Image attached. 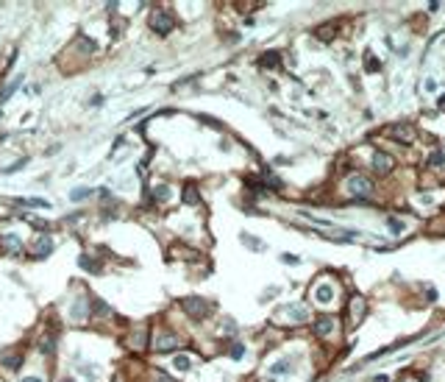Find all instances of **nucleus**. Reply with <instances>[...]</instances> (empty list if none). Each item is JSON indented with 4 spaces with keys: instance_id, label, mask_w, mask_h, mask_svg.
Segmentation results:
<instances>
[{
    "instance_id": "f257e3e1",
    "label": "nucleus",
    "mask_w": 445,
    "mask_h": 382,
    "mask_svg": "<svg viewBox=\"0 0 445 382\" xmlns=\"http://www.w3.org/2000/svg\"><path fill=\"white\" fill-rule=\"evenodd\" d=\"M342 187H345L348 198H353V201H368L370 195H373V181L368 176H362V173H351L342 181Z\"/></svg>"
},
{
    "instance_id": "f03ea898",
    "label": "nucleus",
    "mask_w": 445,
    "mask_h": 382,
    "mask_svg": "<svg viewBox=\"0 0 445 382\" xmlns=\"http://www.w3.org/2000/svg\"><path fill=\"white\" fill-rule=\"evenodd\" d=\"M309 296H312V301H315L317 307H329L331 301L337 298V285H334V279H326V276H320V279L312 285Z\"/></svg>"
},
{
    "instance_id": "7ed1b4c3",
    "label": "nucleus",
    "mask_w": 445,
    "mask_h": 382,
    "mask_svg": "<svg viewBox=\"0 0 445 382\" xmlns=\"http://www.w3.org/2000/svg\"><path fill=\"white\" fill-rule=\"evenodd\" d=\"M276 321L278 324H306L309 310L303 304H284L276 310Z\"/></svg>"
},
{
    "instance_id": "20e7f679",
    "label": "nucleus",
    "mask_w": 445,
    "mask_h": 382,
    "mask_svg": "<svg viewBox=\"0 0 445 382\" xmlns=\"http://www.w3.org/2000/svg\"><path fill=\"white\" fill-rule=\"evenodd\" d=\"M148 23H150L153 34H161V37H167V34L176 28V20H173V14H170L167 8H153Z\"/></svg>"
},
{
    "instance_id": "39448f33",
    "label": "nucleus",
    "mask_w": 445,
    "mask_h": 382,
    "mask_svg": "<svg viewBox=\"0 0 445 382\" xmlns=\"http://www.w3.org/2000/svg\"><path fill=\"white\" fill-rule=\"evenodd\" d=\"M150 346H153V351H159V354H167V351H176L178 346H181V338H178L176 332H170V329H159L153 335V340H150Z\"/></svg>"
},
{
    "instance_id": "423d86ee",
    "label": "nucleus",
    "mask_w": 445,
    "mask_h": 382,
    "mask_svg": "<svg viewBox=\"0 0 445 382\" xmlns=\"http://www.w3.org/2000/svg\"><path fill=\"white\" fill-rule=\"evenodd\" d=\"M181 307H184V312L189 315V318H195V321H200V318H206L209 315V301L206 298H200V296H186L184 301H181Z\"/></svg>"
},
{
    "instance_id": "0eeeda50",
    "label": "nucleus",
    "mask_w": 445,
    "mask_h": 382,
    "mask_svg": "<svg viewBox=\"0 0 445 382\" xmlns=\"http://www.w3.org/2000/svg\"><path fill=\"white\" fill-rule=\"evenodd\" d=\"M387 131H390V137H392V140H398L401 145H412V142L417 140V128H414V123H407V120H404V123L390 126Z\"/></svg>"
},
{
    "instance_id": "6e6552de",
    "label": "nucleus",
    "mask_w": 445,
    "mask_h": 382,
    "mask_svg": "<svg viewBox=\"0 0 445 382\" xmlns=\"http://www.w3.org/2000/svg\"><path fill=\"white\" fill-rule=\"evenodd\" d=\"M365 312H368V301H365V296H351L348 298V327L356 329L362 324V318H365Z\"/></svg>"
},
{
    "instance_id": "1a4fd4ad",
    "label": "nucleus",
    "mask_w": 445,
    "mask_h": 382,
    "mask_svg": "<svg viewBox=\"0 0 445 382\" xmlns=\"http://www.w3.org/2000/svg\"><path fill=\"white\" fill-rule=\"evenodd\" d=\"M148 340H150V335H148V324H137V327L128 332V338H125L128 349H134V351H142L148 346Z\"/></svg>"
},
{
    "instance_id": "9d476101",
    "label": "nucleus",
    "mask_w": 445,
    "mask_h": 382,
    "mask_svg": "<svg viewBox=\"0 0 445 382\" xmlns=\"http://www.w3.org/2000/svg\"><path fill=\"white\" fill-rule=\"evenodd\" d=\"M392 165H395V159L390 154H384V151H373V156H370V170L378 173V176L392 173Z\"/></svg>"
},
{
    "instance_id": "9b49d317",
    "label": "nucleus",
    "mask_w": 445,
    "mask_h": 382,
    "mask_svg": "<svg viewBox=\"0 0 445 382\" xmlns=\"http://www.w3.org/2000/svg\"><path fill=\"white\" fill-rule=\"evenodd\" d=\"M312 329H315L317 338H331L337 332V318H334V315H317V318L312 321Z\"/></svg>"
},
{
    "instance_id": "f8f14e48",
    "label": "nucleus",
    "mask_w": 445,
    "mask_h": 382,
    "mask_svg": "<svg viewBox=\"0 0 445 382\" xmlns=\"http://www.w3.org/2000/svg\"><path fill=\"white\" fill-rule=\"evenodd\" d=\"M337 25H342V20H331V23H323L320 28H315V37L320 39V42H331V39L339 34Z\"/></svg>"
},
{
    "instance_id": "ddd939ff",
    "label": "nucleus",
    "mask_w": 445,
    "mask_h": 382,
    "mask_svg": "<svg viewBox=\"0 0 445 382\" xmlns=\"http://www.w3.org/2000/svg\"><path fill=\"white\" fill-rule=\"evenodd\" d=\"M256 64H259L261 70H276V67H281V50H267V53H261Z\"/></svg>"
},
{
    "instance_id": "4468645a",
    "label": "nucleus",
    "mask_w": 445,
    "mask_h": 382,
    "mask_svg": "<svg viewBox=\"0 0 445 382\" xmlns=\"http://www.w3.org/2000/svg\"><path fill=\"white\" fill-rule=\"evenodd\" d=\"M73 318L75 321H86L89 318V298L86 296H78L75 304H73Z\"/></svg>"
},
{
    "instance_id": "2eb2a0df",
    "label": "nucleus",
    "mask_w": 445,
    "mask_h": 382,
    "mask_svg": "<svg viewBox=\"0 0 445 382\" xmlns=\"http://www.w3.org/2000/svg\"><path fill=\"white\" fill-rule=\"evenodd\" d=\"M181 198H184L186 207H198V204H200V193H198V187H195V184H184V193H181Z\"/></svg>"
},
{
    "instance_id": "dca6fc26",
    "label": "nucleus",
    "mask_w": 445,
    "mask_h": 382,
    "mask_svg": "<svg viewBox=\"0 0 445 382\" xmlns=\"http://www.w3.org/2000/svg\"><path fill=\"white\" fill-rule=\"evenodd\" d=\"M3 249H6L8 254H23V240H20L17 234H6V237H3Z\"/></svg>"
},
{
    "instance_id": "f3484780",
    "label": "nucleus",
    "mask_w": 445,
    "mask_h": 382,
    "mask_svg": "<svg viewBox=\"0 0 445 382\" xmlns=\"http://www.w3.org/2000/svg\"><path fill=\"white\" fill-rule=\"evenodd\" d=\"M50 251H53V240L42 237V240H37V243H34V254H37V257H47Z\"/></svg>"
},
{
    "instance_id": "a211bd4d",
    "label": "nucleus",
    "mask_w": 445,
    "mask_h": 382,
    "mask_svg": "<svg viewBox=\"0 0 445 382\" xmlns=\"http://www.w3.org/2000/svg\"><path fill=\"white\" fill-rule=\"evenodd\" d=\"M3 366L11 368V371L23 368V354H20V351H14V354H3Z\"/></svg>"
},
{
    "instance_id": "6ab92c4d",
    "label": "nucleus",
    "mask_w": 445,
    "mask_h": 382,
    "mask_svg": "<svg viewBox=\"0 0 445 382\" xmlns=\"http://www.w3.org/2000/svg\"><path fill=\"white\" fill-rule=\"evenodd\" d=\"M365 70H368V73H378V70H381V62L373 56V50L365 53Z\"/></svg>"
},
{
    "instance_id": "aec40b11",
    "label": "nucleus",
    "mask_w": 445,
    "mask_h": 382,
    "mask_svg": "<svg viewBox=\"0 0 445 382\" xmlns=\"http://www.w3.org/2000/svg\"><path fill=\"white\" fill-rule=\"evenodd\" d=\"M78 265L84 268V271H89V273H98V271H100V265H98V262H95L92 257H89V254H81V259H78Z\"/></svg>"
},
{
    "instance_id": "412c9836",
    "label": "nucleus",
    "mask_w": 445,
    "mask_h": 382,
    "mask_svg": "<svg viewBox=\"0 0 445 382\" xmlns=\"http://www.w3.org/2000/svg\"><path fill=\"white\" fill-rule=\"evenodd\" d=\"M387 226H390V232H392V234H401V232H404V229H407V226H404V220L392 218V215H390V218H387Z\"/></svg>"
},
{
    "instance_id": "4be33fe9",
    "label": "nucleus",
    "mask_w": 445,
    "mask_h": 382,
    "mask_svg": "<svg viewBox=\"0 0 445 382\" xmlns=\"http://www.w3.org/2000/svg\"><path fill=\"white\" fill-rule=\"evenodd\" d=\"M242 243H245V246H251V249H256V251H264V243L256 240V237H251V234H242Z\"/></svg>"
},
{
    "instance_id": "5701e85b",
    "label": "nucleus",
    "mask_w": 445,
    "mask_h": 382,
    "mask_svg": "<svg viewBox=\"0 0 445 382\" xmlns=\"http://www.w3.org/2000/svg\"><path fill=\"white\" fill-rule=\"evenodd\" d=\"M173 366H176V368H178V371H186V368H189V366H192V360H189V357H186V354H178V357H176V360H173Z\"/></svg>"
},
{
    "instance_id": "b1692460",
    "label": "nucleus",
    "mask_w": 445,
    "mask_h": 382,
    "mask_svg": "<svg viewBox=\"0 0 445 382\" xmlns=\"http://www.w3.org/2000/svg\"><path fill=\"white\" fill-rule=\"evenodd\" d=\"M443 165H445L443 151H437V154H431V156H429V168H443Z\"/></svg>"
},
{
    "instance_id": "393cba45",
    "label": "nucleus",
    "mask_w": 445,
    "mask_h": 382,
    "mask_svg": "<svg viewBox=\"0 0 445 382\" xmlns=\"http://www.w3.org/2000/svg\"><path fill=\"white\" fill-rule=\"evenodd\" d=\"M23 220H28V223H31V226H37L39 232H47V229H50V226H47V223H42V220H37V218H34V215H23Z\"/></svg>"
},
{
    "instance_id": "a878e982",
    "label": "nucleus",
    "mask_w": 445,
    "mask_h": 382,
    "mask_svg": "<svg viewBox=\"0 0 445 382\" xmlns=\"http://www.w3.org/2000/svg\"><path fill=\"white\" fill-rule=\"evenodd\" d=\"M17 86H20V78H14V81H11V84L6 86V89H3V95H0V101H6V98H11V92H14Z\"/></svg>"
},
{
    "instance_id": "bb28decb",
    "label": "nucleus",
    "mask_w": 445,
    "mask_h": 382,
    "mask_svg": "<svg viewBox=\"0 0 445 382\" xmlns=\"http://www.w3.org/2000/svg\"><path fill=\"white\" fill-rule=\"evenodd\" d=\"M39 349H42V351H45V354H47V351H53V349H56V340H53V338H42V343H39Z\"/></svg>"
},
{
    "instance_id": "cd10ccee",
    "label": "nucleus",
    "mask_w": 445,
    "mask_h": 382,
    "mask_svg": "<svg viewBox=\"0 0 445 382\" xmlns=\"http://www.w3.org/2000/svg\"><path fill=\"white\" fill-rule=\"evenodd\" d=\"M23 204H28V207H37V210H45V207H50V204L42 201V198H28V201H23Z\"/></svg>"
},
{
    "instance_id": "c85d7f7f",
    "label": "nucleus",
    "mask_w": 445,
    "mask_h": 382,
    "mask_svg": "<svg viewBox=\"0 0 445 382\" xmlns=\"http://www.w3.org/2000/svg\"><path fill=\"white\" fill-rule=\"evenodd\" d=\"M270 371H273V374H287V371H290V366H287V360H281V363H278V366H273Z\"/></svg>"
},
{
    "instance_id": "c756f323",
    "label": "nucleus",
    "mask_w": 445,
    "mask_h": 382,
    "mask_svg": "<svg viewBox=\"0 0 445 382\" xmlns=\"http://www.w3.org/2000/svg\"><path fill=\"white\" fill-rule=\"evenodd\" d=\"M242 351H245V346H242V343H234V346H231V357L239 360V357H242Z\"/></svg>"
},
{
    "instance_id": "7c9ffc66",
    "label": "nucleus",
    "mask_w": 445,
    "mask_h": 382,
    "mask_svg": "<svg viewBox=\"0 0 445 382\" xmlns=\"http://www.w3.org/2000/svg\"><path fill=\"white\" fill-rule=\"evenodd\" d=\"M89 193H92V190H73V201H81V198H86Z\"/></svg>"
},
{
    "instance_id": "2f4dec72",
    "label": "nucleus",
    "mask_w": 445,
    "mask_h": 382,
    "mask_svg": "<svg viewBox=\"0 0 445 382\" xmlns=\"http://www.w3.org/2000/svg\"><path fill=\"white\" fill-rule=\"evenodd\" d=\"M20 168H25V159H23V162H17V165H11V168H6V173H17Z\"/></svg>"
},
{
    "instance_id": "473e14b6",
    "label": "nucleus",
    "mask_w": 445,
    "mask_h": 382,
    "mask_svg": "<svg viewBox=\"0 0 445 382\" xmlns=\"http://www.w3.org/2000/svg\"><path fill=\"white\" fill-rule=\"evenodd\" d=\"M373 382H387V377H376V380H373Z\"/></svg>"
},
{
    "instance_id": "72a5a7b5",
    "label": "nucleus",
    "mask_w": 445,
    "mask_h": 382,
    "mask_svg": "<svg viewBox=\"0 0 445 382\" xmlns=\"http://www.w3.org/2000/svg\"><path fill=\"white\" fill-rule=\"evenodd\" d=\"M23 382H42V380H37V377H31V380H23Z\"/></svg>"
},
{
    "instance_id": "f704fd0d",
    "label": "nucleus",
    "mask_w": 445,
    "mask_h": 382,
    "mask_svg": "<svg viewBox=\"0 0 445 382\" xmlns=\"http://www.w3.org/2000/svg\"><path fill=\"white\" fill-rule=\"evenodd\" d=\"M62 382H73V380H62Z\"/></svg>"
},
{
    "instance_id": "c9c22d12",
    "label": "nucleus",
    "mask_w": 445,
    "mask_h": 382,
    "mask_svg": "<svg viewBox=\"0 0 445 382\" xmlns=\"http://www.w3.org/2000/svg\"><path fill=\"white\" fill-rule=\"evenodd\" d=\"M114 382H123V380H114Z\"/></svg>"
}]
</instances>
